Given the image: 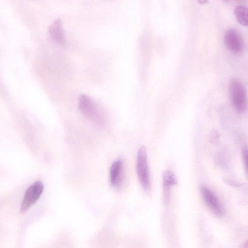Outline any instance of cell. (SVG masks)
<instances>
[{
  "mask_svg": "<svg viewBox=\"0 0 248 248\" xmlns=\"http://www.w3.org/2000/svg\"><path fill=\"white\" fill-rule=\"evenodd\" d=\"M78 108L81 113L92 122L101 124L105 118L95 102L86 94L80 95L78 101Z\"/></svg>",
  "mask_w": 248,
  "mask_h": 248,
  "instance_id": "6da1fadb",
  "label": "cell"
},
{
  "mask_svg": "<svg viewBox=\"0 0 248 248\" xmlns=\"http://www.w3.org/2000/svg\"><path fill=\"white\" fill-rule=\"evenodd\" d=\"M48 31L50 37L57 43L62 45L66 43L65 35L61 18H58L53 21L48 27Z\"/></svg>",
  "mask_w": 248,
  "mask_h": 248,
  "instance_id": "ba28073f",
  "label": "cell"
},
{
  "mask_svg": "<svg viewBox=\"0 0 248 248\" xmlns=\"http://www.w3.org/2000/svg\"><path fill=\"white\" fill-rule=\"evenodd\" d=\"M136 170L140 184L145 190H149L150 188V180L147 163V151L145 146H141L138 150Z\"/></svg>",
  "mask_w": 248,
  "mask_h": 248,
  "instance_id": "3957f363",
  "label": "cell"
},
{
  "mask_svg": "<svg viewBox=\"0 0 248 248\" xmlns=\"http://www.w3.org/2000/svg\"><path fill=\"white\" fill-rule=\"evenodd\" d=\"M242 156L245 171L248 175V147L244 146L242 149Z\"/></svg>",
  "mask_w": 248,
  "mask_h": 248,
  "instance_id": "8fae6325",
  "label": "cell"
},
{
  "mask_svg": "<svg viewBox=\"0 0 248 248\" xmlns=\"http://www.w3.org/2000/svg\"><path fill=\"white\" fill-rule=\"evenodd\" d=\"M240 248H248V240L242 243L239 247Z\"/></svg>",
  "mask_w": 248,
  "mask_h": 248,
  "instance_id": "4fadbf2b",
  "label": "cell"
},
{
  "mask_svg": "<svg viewBox=\"0 0 248 248\" xmlns=\"http://www.w3.org/2000/svg\"><path fill=\"white\" fill-rule=\"evenodd\" d=\"M200 191L202 199L208 208L216 216L222 217L224 214V208L216 194L205 186H201Z\"/></svg>",
  "mask_w": 248,
  "mask_h": 248,
  "instance_id": "5b68a950",
  "label": "cell"
},
{
  "mask_svg": "<svg viewBox=\"0 0 248 248\" xmlns=\"http://www.w3.org/2000/svg\"><path fill=\"white\" fill-rule=\"evenodd\" d=\"M230 93L232 103L239 113L245 112L248 108V97L246 88L238 79H232L230 84Z\"/></svg>",
  "mask_w": 248,
  "mask_h": 248,
  "instance_id": "7a4b0ae2",
  "label": "cell"
},
{
  "mask_svg": "<svg viewBox=\"0 0 248 248\" xmlns=\"http://www.w3.org/2000/svg\"><path fill=\"white\" fill-rule=\"evenodd\" d=\"M44 189L43 183L37 181L30 185L24 195L20 212L23 214L28 211L40 198Z\"/></svg>",
  "mask_w": 248,
  "mask_h": 248,
  "instance_id": "277c9868",
  "label": "cell"
},
{
  "mask_svg": "<svg viewBox=\"0 0 248 248\" xmlns=\"http://www.w3.org/2000/svg\"><path fill=\"white\" fill-rule=\"evenodd\" d=\"M124 165L122 160L118 159L111 164L109 170V180L115 188L121 186L123 181Z\"/></svg>",
  "mask_w": 248,
  "mask_h": 248,
  "instance_id": "52a82bcc",
  "label": "cell"
},
{
  "mask_svg": "<svg viewBox=\"0 0 248 248\" xmlns=\"http://www.w3.org/2000/svg\"><path fill=\"white\" fill-rule=\"evenodd\" d=\"M226 182L229 184V185H232V186H240V184L239 183H237V182L233 181L232 180H227Z\"/></svg>",
  "mask_w": 248,
  "mask_h": 248,
  "instance_id": "7c38bea8",
  "label": "cell"
},
{
  "mask_svg": "<svg viewBox=\"0 0 248 248\" xmlns=\"http://www.w3.org/2000/svg\"><path fill=\"white\" fill-rule=\"evenodd\" d=\"M224 41L227 47L232 53H241L244 47V43L240 33L236 29H230L226 32Z\"/></svg>",
  "mask_w": 248,
  "mask_h": 248,
  "instance_id": "8992f818",
  "label": "cell"
},
{
  "mask_svg": "<svg viewBox=\"0 0 248 248\" xmlns=\"http://www.w3.org/2000/svg\"><path fill=\"white\" fill-rule=\"evenodd\" d=\"M162 180L164 198L166 202L169 199L171 186L177 184V178L172 171L167 170L163 172Z\"/></svg>",
  "mask_w": 248,
  "mask_h": 248,
  "instance_id": "9c48e42d",
  "label": "cell"
},
{
  "mask_svg": "<svg viewBox=\"0 0 248 248\" xmlns=\"http://www.w3.org/2000/svg\"><path fill=\"white\" fill-rule=\"evenodd\" d=\"M234 14L238 22L242 26L248 27V8L245 6H237Z\"/></svg>",
  "mask_w": 248,
  "mask_h": 248,
  "instance_id": "30bf717a",
  "label": "cell"
}]
</instances>
